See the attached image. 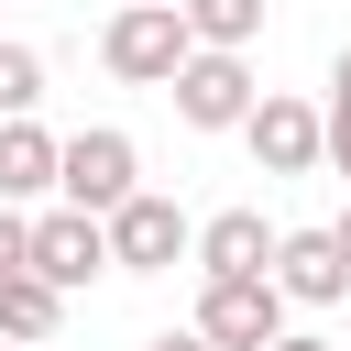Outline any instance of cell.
I'll list each match as a JSON object with an SVG mask.
<instances>
[{"mask_svg": "<svg viewBox=\"0 0 351 351\" xmlns=\"http://www.w3.org/2000/svg\"><path fill=\"white\" fill-rule=\"evenodd\" d=\"M186 55H197V44H186L176 0H121V11H110V33H99V66H110L121 88H165Z\"/></svg>", "mask_w": 351, "mask_h": 351, "instance_id": "cell-1", "label": "cell"}, {"mask_svg": "<svg viewBox=\"0 0 351 351\" xmlns=\"http://www.w3.org/2000/svg\"><path fill=\"white\" fill-rule=\"evenodd\" d=\"M55 186H66V208L77 219H110L121 197H143V154H132V132H66L55 143Z\"/></svg>", "mask_w": 351, "mask_h": 351, "instance_id": "cell-2", "label": "cell"}, {"mask_svg": "<svg viewBox=\"0 0 351 351\" xmlns=\"http://www.w3.org/2000/svg\"><path fill=\"white\" fill-rule=\"evenodd\" d=\"M165 99H176V121H186V132H241L263 88H252V66H241V55H186V66L165 77Z\"/></svg>", "mask_w": 351, "mask_h": 351, "instance_id": "cell-3", "label": "cell"}, {"mask_svg": "<svg viewBox=\"0 0 351 351\" xmlns=\"http://www.w3.org/2000/svg\"><path fill=\"white\" fill-rule=\"evenodd\" d=\"M186 230H197V219H186L176 197H154V186H143V197H121V208L99 219V241H110V263H121V274H165V263H186Z\"/></svg>", "mask_w": 351, "mask_h": 351, "instance_id": "cell-4", "label": "cell"}, {"mask_svg": "<svg viewBox=\"0 0 351 351\" xmlns=\"http://www.w3.org/2000/svg\"><path fill=\"white\" fill-rule=\"evenodd\" d=\"M22 274H33V285H55V296H77L88 274H110V241H99V219H77V208H44V219H33V241H22Z\"/></svg>", "mask_w": 351, "mask_h": 351, "instance_id": "cell-5", "label": "cell"}, {"mask_svg": "<svg viewBox=\"0 0 351 351\" xmlns=\"http://www.w3.org/2000/svg\"><path fill=\"white\" fill-rule=\"evenodd\" d=\"M197 340H208V351H274V340H285V296H274L263 274L208 285V296H197Z\"/></svg>", "mask_w": 351, "mask_h": 351, "instance_id": "cell-6", "label": "cell"}, {"mask_svg": "<svg viewBox=\"0 0 351 351\" xmlns=\"http://www.w3.org/2000/svg\"><path fill=\"white\" fill-rule=\"evenodd\" d=\"M263 285H274L285 307H340V296H351V263H340V241H329V230H274Z\"/></svg>", "mask_w": 351, "mask_h": 351, "instance_id": "cell-7", "label": "cell"}, {"mask_svg": "<svg viewBox=\"0 0 351 351\" xmlns=\"http://www.w3.org/2000/svg\"><path fill=\"white\" fill-rule=\"evenodd\" d=\"M241 143H252V165H263V176H307V165H318V110L263 88V99H252V121H241Z\"/></svg>", "mask_w": 351, "mask_h": 351, "instance_id": "cell-8", "label": "cell"}, {"mask_svg": "<svg viewBox=\"0 0 351 351\" xmlns=\"http://www.w3.org/2000/svg\"><path fill=\"white\" fill-rule=\"evenodd\" d=\"M186 252H197V274H208V285H241V274H263V263H274V230H263V208H219V219H197V230H186Z\"/></svg>", "mask_w": 351, "mask_h": 351, "instance_id": "cell-9", "label": "cell"}, {"mask_svg": "<svg viewBox=\"0 0 351 351\" xmlns=\"http://www.w3.org/2000/svg\"><path fill=\"white\" fill-rule=\"evenodd\" d=\"M44 186H55V132L0 121V208H22V197H44Z\"/></svg>", "mask_w": 351, "mask_h": 351, "instance_id": "cell-10", "label": "cell"}, {"mask_svg": "<svg viewBox=\"0 0 351 351\" xmlns=\"http://www.w3.org/2000/svg\"><path fill=\"white\" fill-rule=\"evenodd\" d=\"M55 329H66V296L33 285V274H11V285H0V340H11V351H44Z\"/></svg>", "mask_w": 351, "mask_h": 351, "instance_id": "cell-11", "label": "cell"}, {"mask_svg": "<svg viewBox=\"0 0 351 351\" xmlns=\"http://www.w3.org/2000/svg\"><path fill=\"white\" fill-rule=\"evenodd\" d=\"M176 22H186L197 55H241V44L263 33V0H176Z\"/></svg>", "mask_w": 351, "mask_h": 351, "instance_id": "cell-12", "label": "cell"}, {"mask_svg": "<svg viewBox=\"0 0 351 351\" xmlns=\"http://www.w3.org/2000/svg\"><path fill=\"white\" fill-rule=\"evenodd\" d=\"M33 99H44V55L0 44V121H33Z\"/></svg>", "mask_w": 351, "mask_h": 351, "instance_id": "cell-13", "label": "cell"}, {"mask_svg": "<svg viewBox=\"0 0 351 351\" xmlns=\"http://www.w3.org/2000/svg\"><path fill=\"white\" fill-rule=\"evenodd\" d=\"M318 154L351 176V55H340V77H329V121H318Z\"/></svg>", "mask_w": 351, "mask_h": 351, "instance_id": "cell-14", "label": "cell"}, {"mask_svg": "<svg viewBox=\"0 0 351 351\" xmlns=\"http://www.w3.org/2000/svg\"><path fill=\"white\" fill-rule=\"evenodd\" d=\"M22 241H33V219H22V208H0V285L22 274Z\"/></svg>", "mask_w": 351, "mask_h": 351, "instance_id": "cell-15", "label": "cell"}, {"mask_svg": "<svg viewBox=\"0 0 351 351\" xmlns=\"http://www.w3.org/2000/svg\"><path fill=\"white\" fill-rule=\"evenodd\" d=\"M143 351H208V340H197V329H165V340H143Z\"/></svg>", "mask_w": 351, "mask_h": 351, "instance_id": "cell-16", "label": "cell"}, {"mask_svg": "<svg viewBox=\"0 0 351 351\" xmlns=\"http://www.w3.org/2000/svg\"><path fill=\"white\" fill-rule=\"evenodd\" d=\"M274 351H329V340H307V329H285V340H274Z\"/></svg>", "mask_w": 351, "mask_h": 351, "instance_id": "cell-17", "label": "cell"}, {"mask_svg": "<svg viewBox=\"0 0 351 351\" xmlns=\"http://www.w3.org/2000/svg\"><path fill=\"white\" fill-rule=\"evenodd\" d=\"M329 241H340V263H351V208H340V219H329Z\"/></svg>", "mask_w": 351, "mask_h": 351, "instance_id": "cell-18", "label": "cell"}, {"mask_svg": "<svg viewBox=\"0 0 351 351\" xmlns=\"http://www.w3.org/2000/svg\"><path fill=\"white\" fill-rule=\"evenodd\" d=\"M0 351H11V340H0Z\"/></svg>", "mask_w": 351, "mask_h": 351, "instance_id": "cell-19", "label": "cell"}]
</instances>
